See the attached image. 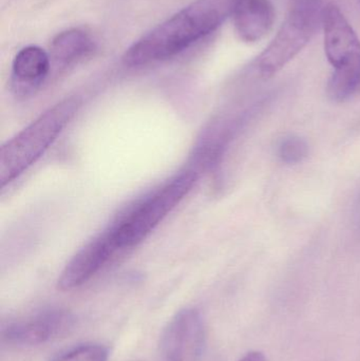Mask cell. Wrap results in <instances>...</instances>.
I'll list each match as a JSON object with an SVG mask.
<instances>
[{
  "instance_id": "1",
  "label": "cell",
  "mask_w": 360,
  "mask_h": 361,
  "mask_svg": "<svg viewBox=\"0 0 360 361\" xmlns=\"http://www.w3.org/2000/svg\"><path fill=\"white\" fill-rule=\"evenodd\" d=\"M236 0H196L135 42L123 56L128 67L166 61L217 31Z\"/></svg>"
},
{
  "instance_id": "2",
  "label": "cell",
  "mask_w": 360,
  "mask_h": 361,
  "mask_svg": "<svg viewBox=\"0 0 360 361\" xmlns=\"http://www.w3.org/2000/svg\"><path fill=\"white\" fill-rule=\"evenodd\" d=\"M80 105L78 97L63 99L2 145L0 149L2 188L20 177L49 149L74 118Z\"/></svg>"
},
{
  "instance_id": "3",
  "label": "cell",
  "mask_w": 360,
  "mask_h": 361,
  "mask_svg": "<svg viewBox=\"0 0 360 361\" xmlns=\"http://www.w3.org/2000/svg\"><path fill=\"white\" fill-rule=\"evenodd\" d=\"M323 0H291L274 39L257 59L260 76L270 78L293 61L323 27Z\"/></svg>"
},
{
  "instance_id": "4",
  "label": "cell",
  "mask_w": 360,
  "mask_h": 361,
  "mask_svg": "<svg viewBox=\"0 0 360 361\" xmlns=\"http://www.w3.org/2000/svg\"><path fill=\"white\" fill-rule=\"evenodd\" d=\"M197 180L198 175L194 171L180 173L114 223L111 228L118 250L131 248L143 242L181 203Z\"/></svg>"
},
{
  "instance_id": "5",
  "label": "cell",
  "mask_w": 360,
  "mask_h": 361,
  "mask_svg": "<svg viewBox=\"0 0 360 361\" xmlns=\"http://www.w3.org/2000/svg\"><path fill=\"white\" fill-rule=\"evenodd\" d=\"M206 334L204 322L196 309H184L169 322L161 338L163 361H201Z\"/></svg>"
},
{
  "instance_id": "6",
  "label": "cell",
  "mask_w": 360,
  "mask_h": 361,
  "mask_svg": "<svg viewBox=\"0 0 360 361\" xmlns=\"http://www.w3.org/2000/svg\"><path fill=\"white\" fill-rule=\"evenodd\" d=\"M118 250L111 227L82 248L61 271L57 282L59 290L80 288L97 275Z\"/></svg>"
},
{
  "instance_id": "7",
  "label": "cell",
  "mask_w": 360,
  "mask_h": 361,
  "mask_svg": "<svg viewBox=\"0 0 360 361\" xmlns=\"http://www.w3.org/2000/svg\"><path fill=\"white\" fill-rule=\"evenodd\" d=\"M72 322L73 317L67 311L46 310L8 324L2 331V338L10 345L19 347L39 345L63 334Z\"/></svg>"
},
{
  "instance_id": "8",
  "label": "cell",
  "mask_w": 360,
  "mask_h": 361,
  "mask_svg": "<svg viewBox=\"0 0 360 361\" xmlns=\"http://www.w3.org/2000/svg\"><path fill=\"white\" fill-rule=\"evenodd\" d=\"M325 52L334 69L360 61V40L356 32L335 4L325 6L323 14Z\"/></svg>"
},
{
  "instance_id": "9",
  "label": "cell",
  "mask_w": 360,
  "mask_h": 361,
  "mask_svg": "<svg viewBox=\"0 0 360 361\" xmlns=\"http://www.w3.org/2000/svg\"><path fill=\"white\" fill-rule=\"evenodd\" d=\"M232 17L238 37L254 44L270 33L276 12L271 0H236Z\"/></svg>"
},
{
  "instance_id": "10",
  "label": "cell",
  "mask_w": 360,
  "mask_h": 361,
  "mask_svg": "<svg viewBox=\"0 0 360 361\" xmlns=\"http://www.w3.org/2000/svg\"><path fill=\"white\" fill-rule=\"evenodd\" d=\"M50 70V59L44 49L27 46L21 49L12 65V82L16 92H30L37 88Z\"/></svg>"
},
{
  "instance_id": "11",
  "label": "cell",
  "mask_w": 360,
  "mask_h": 361,
  "mask_svg": "<svg viewBox=\"0 0 360 361\" xmlns=\"http://www.w3.org/2000/svg\"><path fill=\"white\" fill-rule=\"evenodd\" d=\"M94 49L91 36L80 29L66 30L57 34L51 44L53 57L63 65H70L89 56Z\"/></svg>"
},
{
  "instance_id": "12",
  "label": "cell",
  "mask_w": 360,
  "mask_h": 361,
  "mask_svg": "<svg viewBox=\"0 0 360 361\" xmlns=\"http://www.w3.org/2000/svg\"><path fill=\"white\" fill-rule=\"evenodd\" d=\"M360 88V61L334 69L328 82L327 93L335 103L350 99Z\"/></svg>"
},
{
  "instance_id": "13",
  "label": "cell",
  "mask_w": 360,
  "mask_h": 361,
  "mask_svg": "<svg viewBox=\"0 0 360 361\" xmlns=\"http://www.w3.org/2000/svg\"><path fill=\"white\" fill-rule=\"evenodd\" d=\"M108 349L97 343H85L59 354L52 361H107Z\"/></svg>"
},
{
  "instance_id": "14",
  "label": "cell",
  "mask_w": 360,
  "mask_h": 361,
  "mask_svg": "<svg viewBox=\"0 0 360 361\" xmlns=\"http://www.w3.org/2000/svg\"><path fill=\"white\" fill-rule=\"evenodd\" d=\"M309 154V145L304 139L295 135L285 137L279 144L278 157L281 162L296 165L306 160Z\"/></svg>"
},
{
  "instance_id": "15",
  "label": "cell",
  "mask_w": 360,
  "mask_h": 361,
  "mask_svg": "<svg viewBox=\"0 0 360 361\" xmlns=\"http://www.w3.org/2000/svg\"><path fill=\"white\" fill-rule=\"evenodd\" d=\"M239 361H268L266 360V355L262 352L252 351L245 354L242 358Z\"/></svg>"
},
{
  "instance_id": "16",
  "label": "cell",
  "mask_w": 360,
  "mask_h": 361,
  "mask_svg": "<svg viewBox=\"0 0 360 361\" xmlns=\"http://www.w3.org/2000/svg\"><path fill=\"white\" fill-rule=\"evenodd\" d=\"M357 1H359V6H360V0H357Z\"/></svg>"
}]
</instances>
